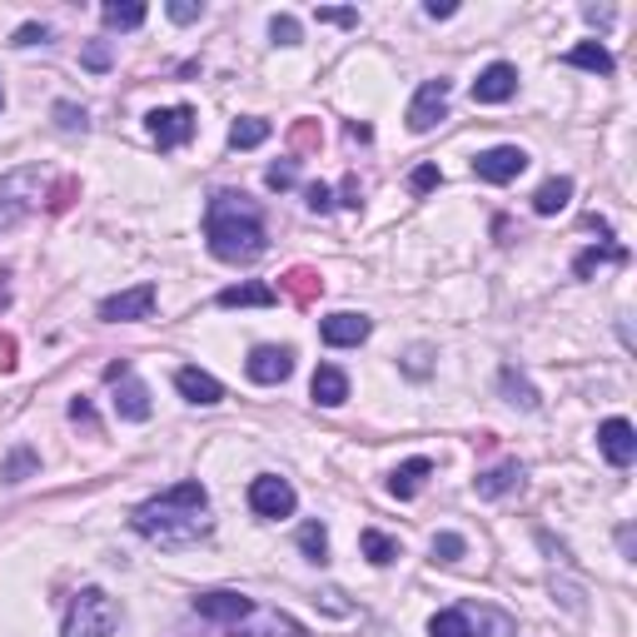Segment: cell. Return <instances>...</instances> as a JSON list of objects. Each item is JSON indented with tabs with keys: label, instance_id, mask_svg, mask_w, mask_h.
<instances>
[{
	"label": "cell",
	"instance_id": "d6986e66",
	"mask_svg": "<svg viewBox=\"0 0 637 637\" xmlns=\"http://www.w3.org/2000/svg\"><path fill=\"white\" fill-rule=\"evenodd\" d=\"M214 304L220 309H274L279 304V289H270V284H229V289H220Z\"/></svg>",
	"mask_w": 637,
	"mask_h": 637
},
{
	"label": "cell",
	"instance_id": "7a4b0ae2",
	"mask_svg": "<svg viewBox=\"0 0 637 637\" xmlns=\"http://www.w3.org/2000/svg\"><path fill=\"white\" fill-rule=\"evenodd\" d=\"M204 239H210V254L225 264H254L270 249L264 239V214L260 204L239 195V189H220L204 204Z\"/></svg>",
	"mask_w": 637,
	"mask_h": 637
},
{
	"label": "cell",
	"instance_id": "f1b7e54d",
	"mask_svg": "<svg viewBox=\"0 0 637 637\" xmlns=\"http://www.w3.org/2000/svg\"><path fill=\"white\" fill-rule=\"evenodd\" d=\"M299 553L309 563H329V533H324V523H304L299 528Z\"/></svg>",
	"mask_w": 637,
	"mask_h": 637
},
{
	"label": "cell",
	"instance_id": "8d00e7d4",
	"mask_svg": "<svg viewBox=\"0 0 637 637\" xmlns=\"http://www.w3.org/2000/svg\"><path fill=\"white\" fill-rule=\"evenodd\" d=\"M295 179H299L295 160H279V165H270V170H264V185H270V189H289Z\"/></svg>",
	"mask_w": 637,
	"mask_h": 637
},
{
	"label": "cell",
	"instance_id": "74e56055",
	"mask_svg": "<svg viewBox=\"0 0 637 637\" xmlns=\"http://www.w3.org/2000/svg\"><path fill=\"white\" fill-rule=\"evenodd\" d=\"M165 11H170V21L175 25H195L204 15V5H195V0H170Z\"/></svg>",
	"mask_w": 637,
	"mask_h": 637
},
{
	"label": "cell",
	"instance_id": "7c38bea8",
	"mask_svg": "<svg viewBox=\"0 0 637 637\" xmlns=\"http://www.w3.org/2000/svg\"><path fill=\"white\" fill-rule=\"evenodd\" d=\"M519 95V71L508 65V60H494L478 80H473V105H503Z\"/></svg>",
	"mask_w": 637,
	"mask_h": 637
},
{
	"label": "cell",
	"instance_id": "44dd1931",
	"mask_svg": "<svg viewBox=\"0 0 637 637\" xmlns=\"http://www.w3.org/2000/svg\"><path fill=\"white\" fill-rule=\"evenodd\" d=\"M563 65H578V71H592V75H613V50L602 46V40H578L563 55Z\"/></svg>",
	"mask_w": 637,
	"mask_h": 637
},
{
	"label": "cell",
	"instance_id": "f35d334b",
	"mask_svg": "<svg viewBox=\"0 0 637 637\" xmlns=\"http://www.w3.org/2000/svg\"><path fill=\"white\" fill-rule=\"evenodd\" d=\"M304 204H309L314 214H329V210H334V189H329V185H309V189H304Z\"/></svg>",
	"mask_w": 637,
	"mask_h": 637
},
{
	"label": "cell",
	"instance_id": "83f0119b",
	"mask_svg": "<svg viewBox=\"0 0 637 637\" xmlns=\"http://www.w3.org/2000/svg\"><path fill=\"white\" fill-rule=\"evenodd\" d=\"M264 140H270V120H260V115H245L229 125V145H235V150H254V145H264Z\"/></svg>",
	"mask_w": 637,
	"mask_h": 637
},
{
	"label": "cell",
	"instance_id": "4fadbf2b",
	"mask_svg": "<svg viewBox=\"0 0 637 637\" xmlns=\"http://www.w3.org/2000/svg\"><path fill=\"white\" fill-rule=\"evenodd\" d=\"M598 449L613 469H627L637 459V428L627 419H608V424H598Z\"/></svg>",
	"mask_w": 637,
	"mask_h": 637
},
{
	"label": "cell",
	"instance_id": "9a60e30c",
	"mask_svg": "<svg viewBox=\"0 0 637 637\" xmlns=\"http://www.w3.org/2000/svg\"><path fill=\"white\" fill-rule=\"evenodd\" d=\"M229 637H309L304 623H295L289 613H254L239 617V623H229Z\"/></svg>",
	"mask_w": 637,
	"mask_h": 637
},
{
	"label": "cell",
	"instance_id": "5b68a950",
	"mask_svg": "<svg viewBox=\"0 0 637 637\" xmlns=\"http://www.w3.org/2000/svg\"><path fill=\"white\" fill-rule=\"evenodd\" d=\"M295 484L279 478V473H260L254 484H249V508L260 513V519H289L295 513Z\"/></svg>",
	"mask_w": 637,
	"mask_h": 637
},
{
	"label": "cell",
	"instance_id": "6da1fadb",
	"mask_svg": "<svg viewBox=\"0 0 637 637\" xmlns=\"http://www.w3.org/2000/svg\"><path fill=\"white\" fill-rule=\"evenodd\" d=\"M130 523L140 538H150L160 548H189V544H200V538H210V528H214L210 494H204L200 478H185V484L165 488V494L145 498Z\"/></svg>",
	"mask_w": 637,
	"mask_h": 637
},
{
	"label": "cell",
	"instance_id": "ffe728a7",
	"mask_svg": "<svg viewBox=\"0 0 637 637\" xmlns=\"http://www.w3.org/2000/svg\"><path fill=\"white\" fill-rule=\"evenodd\" d=\"M519 484H523L519 463H498V469H488V473H478V478H473V494H478V498H503V494H513Z\"/></svg>",
	"mask_w": 637,
	"mask_h": 637
},
{
	"label": "cell",
	"instance_id": "cb8c5ba5",
	"mask_svg": "<svg viewBox=\"0 0 637 637\" xmlns=\"http://www.w3.org/2000/svg\"><path fill=\"white\" fill-rule=\"evenodd\" d=\"M567 200H573V179L567 175L544 179L538 195H533V214H558V210H567Z\"/></svg>",
	"mask_w": 637,
	"mask_h": 637
},
{
	"label": "cell",
	"instance_id": "52a82bcc",
	"mask_svg": "<svg viewBox=\"0 0 637 637\" xmlns=\"http://www.w3.org/2000/svg\"><path fill=\"white\" fill-rule=\"evenodd\" d=\"M154 299H160V289H154V284L120 289V295L100 299V318H105V324H135V318H150L154 314Z\"/></svg>",
	"mask_w": 637,
	"mask_h": 637
},
{
	"label": "cell",
	"instance_id": "d590c367",
	"mask_svg": "<svg viewBox=\"0 0 637 637\" xmlns=\"http://www.w3.org/2000/svg\"><path fill=\"white\" fill-rule=\"evenodd\" d=\"M46 40H50V25H40V21H25L21 25V30H15V36H11V46H46Z\"/></svg>",
	"mask_w": 637,
	"mask_h": 637
},
{
	"label": "cell",
	"instance_id": "277c9868",
	"mask_svg": "<svg viewBox=\"0 0 637 637\" xmlns=\"http://www.w3.org/2000/svg\"><path fill=\"white\" fill-rule=\"evenodd\" d=\"M40 189H46L40 170H11V175H0V229L21 225L25 214L40 204Z\"/></svg>",
	"mask_w": 637,
	"mask_h": 637
},
{
	"label": "cell",
	"instance_id": "836d02e7",
	"mask_svg": "<svg viewBox=\"0 0 637 637\" xmlns=\"http://www.w3.org/2000/svg\"><path fill=\"white\" fill-rule=\"evenodd\" d=\"M55 125H60L65 135H75V130L85 135V110L71 105V100H60V105H55Z\"/></svg>",
	"mask_w": 637,
	"mask_h": 637
},
{
	"label": "cell",
	"instance_id": "8fae6325",
	"mask_svg": "<svg viewBox=\"0 0 637 637\" xmlns=\"http://www.w3.org/2000/svg\"><path fill=\"white\" fill-rule=\"evenodd\" d=\"M245 374L254 378V384H284V378L295 374V349H284V344H260V349L245 359Z\"/></svg>",
	"mask_w": 637,
	"mask_h": 637
},
{
	"label": "cell",
	"instance_id": "e575fe53",
	"mask_svg": "<svg viewBox=\"0 0 637 637\" xmlns=\"http://www.w3.org/2000/svg\"><path fill=\"white\" fill-rule=\"evenodd\" d=\"M270 36H274V46H299V21L295 15H274Z\"/></svg>",
	"mask_w": 637,
	"mask_h": 637
},
{
	"label": "cell",
	"instance_id": "4dcf8cb0",
	"mask_svg": "<svg viewBox=\"0 0 637 637\" xmlns=\"http://www.w3.org/2000/svg\"><path fill=\"white\" fill-rule=\"evenodd\" d=\"M36 469H40V459L30 449H11V459L0 463V478H5V484H25Z\"/></svg>",
	"mask_w": 637,
	"mask_h": 637
},
{
	"label": "cell",
	"instance_id": "603a6c76",
	"mask_svg": "<svg viewBox=\"0 0 637 637\" xmlns=\"http://www.w3.org/2000/svg\"><path fill=\"white\" fill-rule=\"evenodd\" d=\"M602 264H627V249L623 245H592V249H583L578 260H573V274H578V279H592Z\"/></svg>",
	"mask_w": 637,
	"mask_h": 637
},
{
	"label": "cell",
	"instance_id": "3957f363",
	"mask_svg": "<svg viewBox=\"0 0 637 637\" xmlns=\"http://www.w3.org/2000/svg\"><path fill=\"white\" fill-rule=\"evenodd\" d=\"M120 627V602L105 588H80L65 608L60 637H110Z\"/></svg>",
	"mask_w": 637,
	"mask_h": 637
},
{
	"label": "cell",
	"instance_id": "b9f144b4",
	"mask_svg": "<svg viewBox=\"0 0 637 637\" xmlns=\"http://www.w3.org/2000/svg\"><path fill=\"white\" fill-rule=\"evenodd\" d=\"M339 204H344V210H359V204H364V189H359V179H354V175H349V179L339 185Z\"/></svg>",
	"mask_w": 637,
	"mask_h": 637
},
{
	"label": "cell",
	"instance_id": "ee69618b",
	"mask_svg": "<svg viewBox=\"0 0 637 637\" xmlns=\"http://www.w3.org/2000/svg\"><path fill=\"white\" fill-rule=\"evenodd\" d=\"M424 11L434 15V21H449V15H459V5H453V0H428Z\"/></svg>",
	"mask_w": 637,
	"mask_h": 637
},
{
	"label": "cell",
	"instance_id": "bcb514c9",
	"mask_svg": "<svg viewBox=\"0 0 637 637\" xmlns=\"http://www.w3.org/2000/svg\"><path fill=\"white\" fill-rule=\"evenodd\" d=\"M0 105H5V90H0Z\"/></svg>",
	"mask_w": 637,
	"mask_h": 637
},
{
	"label": "cell",
	"instance_id": "ba28073f",
	"mask_svg": "<svg viewBox=\"0 0 637 637\" xmlns=\"http://www.w3.org/2000/svg\"><path fill=\"white\" fill-rule=\"evenodd\" d=\"M145 130H150V140L160 145V150H179V145L195 135V110L189 105L150 110V115H145Z\"/></svg>",
	"mask_w": 637,
	"mask_h": 637
},
{
	"label": "cell",
	"instance_id": "8992f818",
	"mask_svg": "<svg viewBox=\"0 0 637 637\" xmlns=\"http://www.w3.org/2000/svg\"><path fill=\"white\" fill-rule=\"evenodd\" d=\"M449 90H453V85L444 80V75H438V80H424V85H419V95L409 100V130H413V135H428L438 120L449 115Z\"/></svg>",
	"mask_w": 637,
	"mask_h": 637
},
{
	"label": "cell",
	"instance_id": "60d3db41",
	"mask_svg": "<svg viewBox=\"0 0 637 637\" xmlns=\"http://www.w3.org/2000/svg\"><path fill=\"white\" fill-rule=\"evenodd\" d=\"M318 21H324V25H359V11H349V5H324V11H318Z\"/></svg>",
	"mask_w": 637,
	"mask_h": 637
},
{
	"label": "cell",
	"instance_id": "f6af8a7d",
	"mask_svg": "<svg viewBox=\"0 0 637 637\" xmlns=\"http://www.w3.org/2000/svg\"><path fill=\"white\" fill-rule=\"evenodd\" d=\"M583 15H588V25H608V21H613V11H598V5H588Z\"/></svg>",
	"mask_w": 637,
	"mask_h": 637
},
{
	"label": "cell",
	"instance_id": "ab89813d",
	"mask_svg": "<svg viewBox=\"0 0 637 637\" xmlns=\"http://www.w3.org/2000/svg\"><path fill=\"white\" fill-rule=\"evenodd\" d=\"M409 185H413V195H428V189H438V165H419L409 175Z\"/></svg>",
	"mask_w": 637,
	"mask_h": 637
},
{
	"label": "cell",
	"instance_id": "d4e9b609",
	"mask_svg": "<svg viewBox=\"0 0 637 637\" xmlns=\"http://www.w3.org/2000/svg\"><path fill=\"white\" fill-rule=\"evenodd\" d=\"M145 5L140 0H110V5H100V21L110 25V30H140L145 25Z\"/></svg>",
	"mask_w": 637,
	"mask_h": 637
},
{
	"label": "cell",
	"instance_id": "484cf974",
	"mask_svg": "<svg viewBox=\"0 0 637 637\" xmlns=\"http://www.w3.org/2000/svg\"><path fill=\"white\" fill-rule=\"evenodd\" d=\"M428 637H473V613L469 608H444L428 617Z\"/></svg>",
	"mask_w": 637,
	"mask_h": 637
},
{
	"label": "cell",
	"instance_id": "9c48e42d",
	"mask_svg": "<svg viewBox=\"0 0 637 637\" xmlns=\"http://www.w3.org/2000/svg\"><path fill=\"white\" fill-rule=\"evenodd\" d=\"M523 170H528V154H523L519 145H494V150H484L473 160V175L484 179V185H508V179H519Z\"/></svg>",
	"mask_w": 637,
	"mask_h": 637
},
{
	"label": "cell",
	"instance_id": "4316f807",
	"mask_svg": "<svg viewBox=\"0 0 637 637\" xmlns=\"http://www.w3.org/2000/svg\"><path fill=\"white\" fill-rule=\"evenodd\" d=\"M359 548H364V558L374 567H389L394 558H399V538H389V533H378V528H364L359 533Z\"/></svg>",
	"mask_w": 637,
	"mask_h": 637
},
{
	"label": "cell",
	"instance_id": "7bdbcfd3",
	"mask_svg": "<svg viewBox=\"0 0 637 637\" xmlns=\"http://www.w3.org/2000/svg\"><path fill=\"white\" fill-rule=\"evenodd\" d=\"M71 419H75V424H85V428H95V409H90V399H75V403H71Z\"/></svg>",
	"mask_w": 637,
	"mask_h": 637
},
{
	"label": "cell",
	"instance_id": "7402d4cb",
	"mask_svg": "<svg viewBox=\"0 0 637 637\" xmlns=\"http://www.w3.org/2000/svg\"><path fill=\"white\" fill-rule=\"evenodd\" d=\"M428 473H434V459H409V463H399V469L389 473V494H394V498H413L419 488H424Z\"/></svg>",
	"mask_w": 637,
	"mask_h": 637
},
{
	"label": "cell",
	"instance_id": "f546056e",
	"mask_svg": "<svg viewBox=\"0 0 637 637\" xmlns=\"http://www.w3.org/2000/svg\"><path fill=\"white\" fill-rule=\"evenodd\" d=\"M498 384H503L508 403H519V409H538V394H533V384L519 374V369H503V374H498Z\"/></svg>",
	"mask_w": 637,
	"mask_h": 637
},
{
	"label": "cell",
	"instance_id": "5bb4252c",
	"mask_svg": "<svg viewBox=\"0 0 637 637\" xmlns=\"http://www.w3.org/2000/svg\"><path fill=\"white\" fill-rule=\"evenodd\" d=\"M195 613L210 617V623H239V617L254 613V602L235 588H214V592H200V598H195Z\"/></svg>",
	"mask_w": 637,
	"mask_h": 637
},
{
	"label": "cell",
	"instance_id": "1f68e13d",
	"mask_svg": "<svg viewBox=\"0 0 637 637\" xmlns=\"http://www.w3.org/2000/svg\"><path fill=\"white\" fill-rule=\"evenodd\" d=\"M110 60H115L110 40H90V46L80 50V65H85V71H110Z\"/></svg>",
	"mask_w": 637,
	"mask_h": 637
},
{
	"label": "cell",
	"instance_id": "2e32d148",
	"mask_svg": "<svg viewBox=\"0 0 637 637\" xmlns=\"http://www.w3.org/2000/svg\"><path fill=\"white\" fill-rule=\"evenodd\" d=\"M175 389L185 394V403H200V409H214V403L225 399V384H220L214 374H204V369H195V364L175 374Z\"/></svg>",
	"mask_w": 637,
	"mask_h": 637
},
{
	"label": "cell",
	"instance_id": "d6a6232c",
	"mask_svg": "<svg viewBox=\"0 0 637 637\" xmlns=\"http://www.w3.org/2000/svg\"><path fill=\"white\" fill-rule=\"evenodd\" d=\"M463 548H469V544H463L459 533H438V538H434V558H438V563H459Z\"/></svg>",
	"mask_w": 637,
	"mask_h": 637
},
{
	"label": "cell",
	"instance_id": "30bf717a",
	"mask_svg": "<svg viewBox=\"0 0 637 637\" xmlns=\"http://www.w3.org/2000/svg\"><path fill=\"white\" fill-rule=\"evenodd\" d=\"M374 334V318L369 314H354V309H339L318 324V339L329 344V349H359V344Z\"/></svg>",
	"mask_w": 637,
	"mask_h": 637
},
{
	"label": "cell",
	"instance_id": "ac0fdd59",
	"mask_svg": "<svg viewBox=\"0 0 637 637\" xmlns=\"http://www.w3.org/2000/svg\"><path fill=\"white\" fill-rule=\"evenodd\" d=\"M309 394H314V403H324V409H339V403L349 399V374H344L339 364H318L314 378H309Z\"/></svg>",
	"mask_w": 637,
	"mask_h": 637
},
{
	"label": "cell",
	"instance_id": "e0dca14e",
	"mask_svg": "<svg viewBox=\"0 0 637 637\" xmlns=\"http://www.w3.org/2000/svg\"><path fill=\"white\" fill-rule=\"evenodd\" d=\"M110 389H115V413L125 419V424H145V419H150V389H145L135 374L115 378Z\"/></svg>",
	"mask_w": 637,
	"mask_h": 637
}]
</instances>
